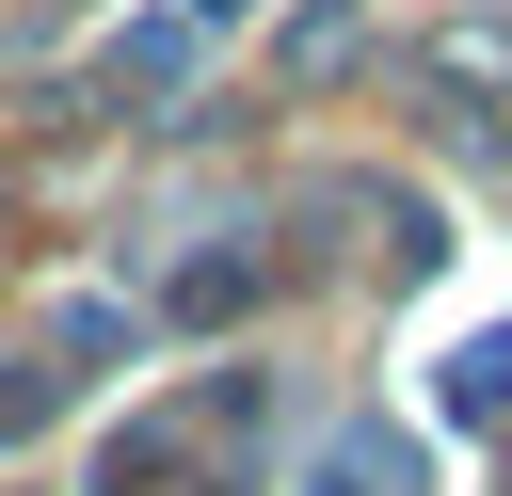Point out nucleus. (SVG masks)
Instances as JSON below:
<instances>
[{
	"label": "nucleus",
	"instance_id": "nucleus-2",
	"mask_svg": "<svg viewBox=\"0 0 512 496\" xmlns=\"http://www.w3.org/2000/svg\"><path fill=\"white\" fill-rule=\"evenodd\" d=\"M256 288H272V272H256V256H192V272H176V320H240V304H256Z\"/></svg>",
	"mask_w": 512,
	"mask_h": 496
},
{
	"label": "nucleus",
	"instance_id": "nucleus-3",
	"mask_svg": "<svg viewBox=\"0 0 512 496\" xmlns=\"http://www.w3.org/2000/svg\"><path fill=\"white\" fill-rule=\"evenodd\" d=\"M304 496H400V464H384V448H336V464H320Z\"/></svg>",
	"mask_w": 512,
	"mask_h": 496
},
{
	"label": "nucleus",
	"instance_id": "nucleus-4",
	"mask_svg": "<svg viewBox=\"0 0 512 496\" xmlns=\"http://www.w3.org/2000/svg\"><path fill=\"white\" fill-rule=\"evenodd\" d=\"M160 16H176V32H192V48H224V32H240V16H256V0H160Z\"/></svg>",
	"mask_w": 512,
	"mask_h": 496
},
{
	"label": "nucleus",
	"instance_id": "nucleus-1",
	"mask_svg": "<svg viewBox=\"0 0 512 496\" xmlns=\"http://www.w3.org/2000/svg\"><path fill=\"white\" fill-rule=\"evenodd\" d=\"M432 416H448V432H512V320L464 336V352L432 368Z\"/></svg>",
	"mask_w": 512,
	"mask_h": 496
}]
</instances>
